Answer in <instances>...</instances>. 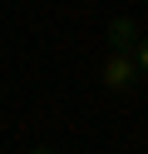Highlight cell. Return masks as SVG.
I'll return each mask as SVG.
<instances>
[{
  "label": "cell",
  "instance_id": "6da1fadb",
  "mask_svg": "<svg viewBox=\"0 0 148 154\" xmlns=\"http://www.w3.org/2000/svg\"><path fill=\"white\" fill-rule=\"evenodd\" d=\"M104 90H114V94H123V90H133V80H138V60H133V50H114L104 60Z\"/></svg>",
  "mask_w": 148,
  "mask_h": 154
},
{
  "label": "cell",
  "instance_id": "7a4b0ae2",
  "mask_svg": "<svg viewBox=\"0 0 148 154\" xmlns=\"http://www.w3.org/2000/svg\"><path fill=\"white\" fill-rule=\"evenodd\" d=\"M133 60H138V75H148V40H138V50H133Z\"/></svg>",
  "mask_w": 148,
  "mask_h": 154
},
{
  "label": "cell",
  "instance_id": "3957f363",
  "mask_svg": "<svg viewBox=\"0 0 148 154\" xmlns=\"http://www.w3.org/2000/svg\"><path fill=\"white\" fill-rule=\"evenodd\" d=\"M35 154H49V149H35Z\"/></svg>",
  "mask_w": 148,
  "mask_h": 154
}]
</instances>
